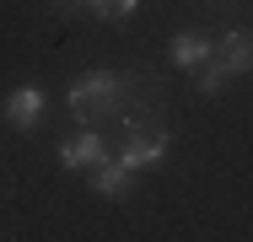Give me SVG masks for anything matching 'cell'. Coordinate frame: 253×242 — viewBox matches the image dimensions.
<instances>
[{"mask_svg":"<svg viewBox=\"0 0 253 242\" xmlns=\"http://www.w3.org/2000/svg\"><path fill=\"white\" fill-rule=\"evenodd\" d=\"M54 156H59L65 172H86V167H97L102 156H108V145H102V135L86 124V129H76V135H65V140L54 145Z\"/></svg>","mask_w":253,"mask_h":242,"instance_id":"obj_5","label":"cell"},{"mask_svg":"<svg viewBox=\"0 0 253 242\" xmlns=\"http://www.w3.org/2000/svg\"><path fill=\"white\" fill-rule=\"evenodd\" d=\"M135 81H124V76H113V70H86V76H76L70 81V92H65V108L86 124L92 113H108V108H119L124 92H129Z\"/></svg>","mask_w":253,"mask_h":242,"instance_id":"obj_2","label":"cell"},{"mask_svg":"<svg viewBox=\"0 0 253 242\" xmlns=\"http://www.w3.org/2000/svg\"><path fill=\"white\" fill-rule=\"evenodd\" d=\"M167 145H172L167 129L129 124V129H124V140H119V161H124L129 172H146V167H162V161H167Z\"/></svg>","mask_w":253,"mask_h":242,"instance_id":"obj_3","label":"cell"},{"mask_svg":"<svg viewBox=\"0 0 253 242\" xmlns=\"http://www.w3.org/2000/svg\"><path fill=\"white\" fill-rule=\"evenodd\" d=\"M210 54H215V38H210V33H178V38L167 43V59H172L178 70H200Z\"/></svg>","mask_w":253,"mask_h":242,"instance_id":"obj_6","label":"cell"},{"mask_svg":"<svg viewBox=\"0 0 253 242\" xmlns=\"http://www.w3.org/2000/svg\"><path fill=\"white\" fill-rule=\"evenodd\" d=\"M43 113H49V97H43V86H33V81L0 97V119H5L16 135H33V129L43 124Z\"/></svg>","mask_w":253,"mask_h":242,"instance_id":"obj_4","label":"cell"},{"mask_svg":"<svg viewBox=\"0 0 253 242\" xmlns=\"http://www.w3.org/2000/svg\"><path fill=\"white\" fill-rule=\"evenodd\" d=\"M248 70H253V33L248 27H232L215 43V54L200 65V97H221L232 76H248Z\"/></svg>","mask_w":253,"mask_h":242,"instance_id":"obj_1","label":"cell"},{"mask_svg":"<svg viewBox=\"0 0 253 242\" xmlns=\"http://www.w3.org/2000/svg\"><path fill=\"white\" fill-rule=\"evenodd\" d=\"M86 11H92V16H102L108 27H124V22L140 11V0H86Z\"/></svg>","mask_w":253,"mask_h":242,"instance_id":"obj_8","label":"cell"},{"mask_svg":"<svg viewBox=\"0 0 253 242\" xmlns=\"http://www.w3.org/2000/svg\"><path fill=\"white\" fill-rule=\"evenodd\" d=\"M54 11H86V0H49Z\"/></svg>","mask_w":253,"mask_h":242,"instance_id":"obj_9","label":"cell"},{"mask_svg":"<svg viewBox=\"0 0 253 242\" xmlns=\"http://www.w3.org/2000/svg\"><path fill=\"white\" fill-rule=\"evenodd\" d=\"M92 189H97L102 199H124V194L135 189V172H129L119 156H102L97 167H92Z\"/></svg>","mask_w":253,"mask_h":242,"instance_id":"obj_7","label":"cell"}]
</instances>
